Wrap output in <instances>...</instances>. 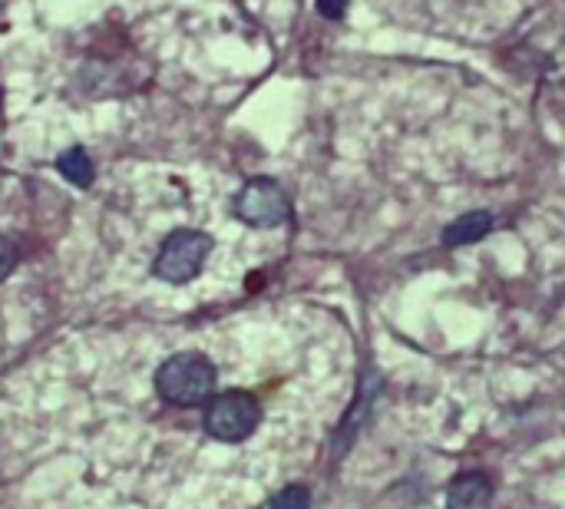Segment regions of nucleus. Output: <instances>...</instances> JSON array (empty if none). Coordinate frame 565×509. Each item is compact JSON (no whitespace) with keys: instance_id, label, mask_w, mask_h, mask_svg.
Here are the masks:
<instances>
[{"instance_id":"nucleus-1","label":"nucleus","mask_w":565,"mask_h":509,"mask_svg":"<svg viewBox=\"0 0 565 509\" xmlns=\"http://www.w3.org/2000/svg\"><path fill=\"white\" fill-rule=\"evenodd\" d=\"M215 381H219V374L209 357L199 351H182L159 364L156 394L172 407H199L212 400Z\"/></svg>"},{"instance_id":"nucleus-2","label":"nucleus","mask_w":565,"mask_h":509,"mask_svg":"<svg viewBox=\"0 0 565 509\" xmlns=\"http://www.w3.org/2000/svg\"><path fill=\"white\" fill-rule=\"evenodd\" d=\"M262 424V404L248 391H225L205 410V430L219 443H242Z\"/></svg>"},{"instance_id":"nucleus-3","label":"nucleus","mask_w":565,"mask_h":509,"mask_svg":"<svg viewBox=\"0 0 565 509\" xmlns=\"http://www.w3.org/2000/svg\"><path fill=\"white\" fill-rule=\"evenodd\" d=\"M212 255V238L195 229H176L166 242H162L152 275L169 285H186L202 272L205 258Z\"/></svg>"},{"instance_id":"nucleus-4","label":"nucleus","mask_w":565,"mask_h":509,"mask_svg":"<svg viewBox=\"0 0 565 509\" xmlns=\"http://www.w3.org/2000/svg\"><path fill=\"white\" fill-rule=\"evenodd\" d=\"M235 212H238V219L255 225V229H275V225L288 222L291 205H288L285 189H281L278 182L252 179L242 192H238Z\"/></svg>"},{"instance_id":"nucleus-5","label":"nucleus","mask_w":565,"mask_h":509,"mask_svg":"<svg viewBox=\"0 0 565 509\" xmlns=\"http://www.w3.org/2000/svg\"><path fill=\"white\" fill-rule=\"evenodd\" d=\"M493 486L486 473H456L447 486V509H490Z\"/></svg>"},{"instance_id":"nucleus-6","label":"nucleus","mask_w":565,"mask_h":509,"mask_svg":"<svg viewBox=\"0 0 565 509\" xmlns=\"http://www.w3.org/2000/svg\"><path fill=\"white\" fill-rule=\"evenodd\" d=\"M493 229V215L490 212H466L460 215L456 222H450L447 229H443V245L447 248H463V245H473L486 238Z\"/></svg>"},{"instance_id":"nucleus-7","label":"nucleus","mask_w":565,"mask_h":509,"mask_svg":"<svg viewBox=\"0 0 565 509\" xmlns=\"http://www.w3.org/2000/svg\"><path fill=\"white\" fill-rule=\"evenodd\" d=\"M377 391H380V377L374 374V384H367V387H364L361 397H357V404L351 407V414H347V420H344V427H341V433H338V450H344L347 443H351L354 430H361V424L367 420V414H371V410H374V397H377Z\"/></svg>"},{"instance_id":"nucleus-8","label":"nucleus","mask_w":565,"mask_h":509,"mask_svg":"<svg viewBox=\"0 0 565 509\" xmlns=\"http://www.w3.org/2000/svg\"><path fill=\"white\" fill-rule=\"evenodd\" d=\"M60 172L73 182V186L86 189L93 182V162L83 149H67V153L60 156Z\"/></svg>"},{"instance_id":"nucleus-9","label":"nucleus","mask_w":565,"mask_h":509,"mask_svg":"<svg viewBox=\"0 0 565 509\" xmlns=\"http://www.w3.org/2000/svg\"><path fill=\"white\" fill-rule=\"evenodd\" d=\"M271 509H311V493L304 486H285L281 493H275Z\"/></svg>"},{"instance_id":"nucleus-10","label":"nucleus","mask_w":565,"mask_h":509,"mask_svg":"<svg viewBox=\"0 0 565 509\" xmlns=\"http://www.w3.org/2000/svg\"><path fill=\"white\" fill-rule=\"evenodd\" d=\"M14 265H17V248L10 245L7 238H0V281L14 272Z\"/></svg>"},{"instance_id":"nucleus-11","label":"nucleus","mask_w":565,"mask_h":509,"mask_svg":"<svg viewBox=\"0 0 565 509\" xmlns=\"http://www.w3.org/2000/svg\"><path fill=\"white\" fill-rule=\"evenodd\" d=\"M318 14L328 20H341L347 14V0H318Z\"/></svg>"}]
</instances>
